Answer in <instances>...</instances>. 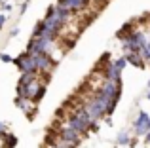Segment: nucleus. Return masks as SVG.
<instances>
[{"mask_svg":"<svg viewBox=\"0 0 150 148\" xmlns=\"http://www.w3.org/2000/svg\"><path fill=\"white\" fill-rule=\"evenodd\" d=\"M148 125H150L148 112L139 110V112H137V118L133 120V133H135V137H146V135L150 133Z\"/></svg>","mask_w":150,"mask_h":148,"instance_id":"obj_1","label":"nucleus"},{"mask_svg":"<svg viewBox=\"0 0 150 148\" xmlns=\"http://www.w3.org/2000/svg\"><path fill=\"white\" fill-rule=\"evenodd\" d=\"M15 104H17V106L23 110V114H25L27 118H30V120L34 118V114H36V103H34L33 99H25V97H15Z\"/></svg>","mask_w":150,"mask_h":148,"instance_id":"obj_2","label":"nucleus"},{"mask_svg":"<svg viewBox=\"0 0 150 148\" xmlns=\"http://www.w3.org/2000/svg\"><path fill=\"white\" fill-rule=\"evenodd\" d=\"M125 59H127V63H131L133 67H139V68H144L146 67V61L141 57V53L139 51H133V53H125Z\"/></svg>","mask_w":150,"mask_h":148,"instance_id":"obj_3","label":"nucleus"},{"mask_svg":"<svg viewBox=\"0 0 150 148\" xmlns=\"http://www.w3.org/2000/svg\"><path fill=\"white\" fill-rule=\"evenodd\" d=\"M131 135H129V131H122V133H118L116 137V144L120 146H129V142H131Z\"/></svg>","mask_w":150,"mask_h":148,"instance_id":"obj_4","label":"nucleus"},{"mask_svg":"<svg viewBox=\"0 0 150 148\" xmlns=\"http://www.w3.org/2000/svg\"><path fill=\"white\" fill-rule=\"evenodd\" d=\"M114 67H116V68H118V70H120V72H122V70H124V68H125V67H127V59H125V57H124V55H122V57H118V59H116V61H114Z\"/></svg>","mask_w":150,"mask_h":148,"instance_id":"obj_5","label":"nucleus"},{"mask_svg":"<svg viewBox=\"0 0 150 148\" xmlns=\"http://www.w3.org/2000/svg\"><path fill=\"white\" fill-rule=\"evenodd\" d=\"M0 61L2 63H13V57L8 55V53H0Z\"/></svg>","mask_w":150,"mask_h":148,"instance_id":"obj_6","label":"nucleus"},{"mask_svg":"<svg viewBox=\"0 0 150 148\" xmlns=\"http://www.w3.org/2000/svg\"><path fill=\"white\" fill-rule=\"evenodd\" d=\"M11 8H13V6H11L10 2H6V4H0V10H2V11H10Z\"/></svg>","mask_w":150,"mask_h":148,"instance_id":"obj_7","label":"nucleus"},{"mask_svg":"<svg viewBox=\"0 0 150 148\" xmlns=\"http://www.w3.org/2000/svg\"><path fill=\"white\" fill-rule=\"evenodd\" d=\"M29 4H30V2H23V4H21V8H19V13H25L27 8H29Z\"/></svg>","mask_w":150,"mask_h":148,"instance_id":"obj_8","label":"nucleus"},{"mask_svg":"<svg viewBox=\"0 0 150 148\" xmlns=\"http://www.w3.org/2000/svg\"><path fill=\"white\" fill-rule=\"evenodd\" d=\"M4 25H6V15H4V13H0V29H2Z\"/></svg>","mask_w":150,"mask_h":148,"instance_id":"obj_9","label":"nucleus"},{"mask_svg":"<svg viewBox=\"0 0 150 148\" xmlns=\"http://www.w3.org/2000/svg\"><path fill=\"white\" fill-rule=\"evenodd\" d=\"M137 144H139V141H137V137H133V139H131V142H129V146H131V148H135Z\"/></svg>","mask_w":150,"mask_h":148,"instance_id":"obj_10","label":"nucleus"},{"mask_svg":"<svg viewBox=\"0 0 150 148\" xmlns=\"http://www.w3.org/2000/svg\"><path fill=\"white\" fill-rule=\"evenodd\" d=\"M17 34H19V29H17V27H15V29H13V30H11V32H10V36H17Z\"/></svg>","mask_w":150,"mask_h":148,"instance_id":"obj_11","label":"nucleus"},{"mask_svg":"<svg viewBox=\"0 0 150 148\" xmlns=\"http://www.w3.org/2000/svg\"><path fill=\"white\" fill-rule=\"evenodd\" d=\"M144 144H148V146H150V133L146 135V137H144Z\"/></svg>","mask_w":150,"mask_h":148,"instance_id":"obj_12","label":"nucleus"},{"mask_svg":"<svg viewBox=\"0 0 150 148\" xmlns=\"http://www.w3.org/2000/svg\"><path fill=\"white\" fill-rule=\"evenodd\" d=\"M146 87H148V91H150V80H148V84H146Z\"/></svg>","mask_w":150,"mask_h":148,"instance_id":"obj_13","label":"nucleus"},{"mask_svg":"<svg viewBox=\"0 0 150 148\" xmlns=\"http://www.w3.org/2000/svg\"><path fill=\"white\" fill-rule=\"evenodd\" d=\"M146 99H148V101H150V91H148V95H146Z\"/></svg>","mask_w":150,"mask_h":148,"instance_id":"obj_14","label":"nucleus"},{"mask_svg":"<svg viewBox=\"0 0 150 148\" xmlns=\"http://www.w3.org/2000/svg\"><path fill=\"white\" fill-rule=\"evenodd\" d=\"M148 129H150V125H148Z\"/></svg>","mask_w":150,"mask_h":148,"instance_id":"obj_15","label":"nucleus"}]
</instances>
